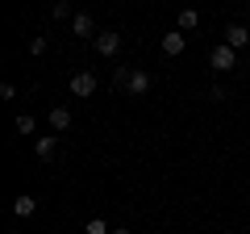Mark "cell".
Wrapping results in <instances>:
<instances>
[{
	"label": "cell",
	"mask_w": 250,
	"mask_h": 234,
	"mask_svg": "<svg viewBox=\"0 0 250 234\" xmlns=\"http://www.w3.org/2000/svg\"><path fill=\"white\" fill-rule=\"evenodd\" d=\"M184 46H188L184 29H175V34H163V54H167V59H179V54H184Z\"/></svg>",
	"instance_id": "277c9868"
},
{
	"label": "cell",
	"mask_w": 250,
	"mask_h": 234,
	"mask_svg": "<svg viewBox=\"0 0 250 234\" xmlns=\"http://www.w3.org/2000/svg\"><path fill=\"white\" fill-rule=\"evenodd\" d=\"M50 17L54 21H67V17H71V4H67V0H54V4H50Z\"/></svg>",
	"instance_id": "7c38bea8"
},
{
	"label": "cell",
	"mask_w": 250,
	"mask_h": 234,
	"mask_svg": "<svg viewBox=\"0 0 250 234\" xmlns=\"http://www.w3.org/2000/svg\"><path fill=\"white\" fill-rule=\"evenodd\" d=\"M150 71H134L129 75V84H125V92H129V96H146V92H150Z\"/></svg>",
	"instance_id": "5b68a950"
},
{
	"label": "cell",
	"mask_w": 250,
	"mask_h": 234,
	"mask_svg": "<svg viewBox=\"0 0 250 234\" xmlns=\"http://www.w3.org/2000/svg\"><path fill=\"white\" fill-rule=\"evenodd\" d=\"M113 234H129V230H113Z\"/></svg>",
	"instance_id": "e0dca14e"
},
{
	"label": "cell",
	"mask_w": 250,
	"mask_h": 234,
	"mask_svg": "<svg viewBox=\"0 0 250 234\" xmlns=\"http://www.w3.org/2000/svg\"><path fill=\"white\" fill-rule=\"evenodd\" d=\"M225 42H229L233 50H242V46H250V29L246 25H229L225 29Z\"/></svg>",
	"instance_id": "9c48e42d"
},
{
	"label": "cell",
	"mask_w": 250,
	"mask_h": 234,
	"mask_svg": "<svg viewBox=\"0 0 250 234\" xmlns=\"http://www.w3.org/2000/svg\"><path fill=\"white\" fill-rule=\"evenodd\" d=\"M71 34H75V38H92V34H96L92 13H75V17H71Z\"/></svg>",
	"instance_id": "8992f818"
},
{
	"label": "cell",
	"mask_w": 250,
	"mask_h": 234,
	"mask_svg": "<svg viewBox=\"0 0 250 234\" xmlns=\"http://www.w3.org/2000/svg\"><path fill=\"white\" fill-rule=\"evenodd\" d=\"M50 130H54V134H62V130H71V109L54 105V109H50Z\"/></svg>",
	"instance_id": "ba28073f"
},
{
	"label": "cell",
	"mask_w": 250,
	"mask_h": 234,
	"mask_svg": "<svg viewBox=\"0 0 250 234\" xmlns=\"http://www.w3.org/2000/svg\"><path fill=\"white\" fill-rule=\"evenodd\" d=\"M34 209H38V201L29 197V192H21V197L13 201V213H17V217H29V213H34Z\"/></svg>",
	"instance_id": "30bf717a"
},
{
	"label": "cell",
	"mask_w": 250,
	"mask_h": 234,
	"mask_svg": "<svg viewBox=\"0 0 250 234\" xmlns=\"http://www.w3.org/2000/svg\"><path fill=\"white\" fill-rule=\"evenodd\" d=\"M83 234H113V230H108V222H104V217H92V222L83 226Z\"/></svg>",
	"instance_id": "4fadbf2b"
},
{
	"label": "cell",
	"mask_w": 250,
	"mask_h": 234,
	"mask_svg": "<svg viewBox=\"0 0 250 234\" xmlns=\"http://www.w3.org/2000/svg\"><path fill=\"white\" fill-rule=\"evenodd\" d=\"M200 25V13L196 9H179V29H184V34H188V29H196Z\"/></svg>",
	"instance_id": "8fae6325"
},
{
	"label": "cell",
	"mask_w": 250,
	"mask_h": 234,
	"mask_svg": "<svg viewBox=\"0 0 250 234\" xmlns=\"http://www.w3.org/2000/svg\"><path fill=\"white\" fill-rule=\"evenodd\" d=\"M29 54H46V38H34L29 42Z\"/></svg>",
	"instance_id": "2e32d148"
},
{
	"label": "cell",
	"mask_w": 250,
	"mask_h": 234,
	"mask_svg": "<svg viewBox=\"0 0 250 234\" xmlns=\"http://www.w3.org/2000/svg\"><path fill=\"white\" fill-rule=\"evenodd\" d=\"M34 151H38V159H42V163H50V159H54V151H59V134H42Z\"/></svg>",
	"instance_id": "52a82bcc"
},
{
	"label": "cell",
	"mask_w": 250,
	"mask_h": 234,
	"mask_svg": "<svg viewBox=\"0 0 250 234\" xmlns=\"http://www.w3.org/2000/svg\"><path fill=\"white\" fill-rule=\"evenodd\" d=\"M92 92H96V71H75L71 75V96H92Z\"/></svg>",
	"instance_id": "3957f363"
},
{
	"label": "cell",
	"mask_w": 250,
	"mask_h": 234,
	"mask_svg": "<svg viewBox=\"0 0 250 234\" xmlns=\"http://www.w3.org/2000/svg\"><path fill=\"white\" fill-rule=\"evenodd\" d=\"M17 130H21V134H34V117L21 113V117H17Z\"/></svg>",
	"instance_id": "9a60e30c"
},
{
	"label": "cell",
	"mask_w": 250,
	"mask_h": 234,
	"mask_svg": "<svg viewBox=\"0 0 250 234\" xmlns=\"http://www.w3.org/2000/svg\"><path fill=\"white\" fill-rule=\"evenodd\" d=\"M117 50H121V34L117 29H100L96 34V54L100 59H117Z\"/></svg>",
	"instance_id": "7a4b0ae2"
},
{
	"label": "cell",
	"mask_w": 250,
	"mask_h": 234,
	"mask_svg": "<svg viewBox=\"0 0 250 234\" xmlns=\"http://www.w3.org/2000/svg\"><path fill=\"white\" fill-rule=\"evenodd\" d=\"M233 63H238V50H233L229 42H221V46L208 50V67H213V71H233Z\"/></svg>",
	"instance_id": "6da1fadb"
},
{
	"label": "cell",
	"mask_w": 250,
	"mask_h": 234,
	"mask_svg": "<svg viewBox=\"0 0 250 234\" xmlns=\"http://www.w3.org/2000/svg\"><path fill=\"white\" fill-rule=\"evenodd\" d=\"M129 75H134L129 67H117V71H113V88H125V84H129Z\"/></svg>",
	"instance_id": "5bb4252c"
}]
</instances>
